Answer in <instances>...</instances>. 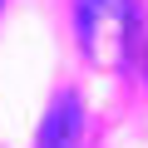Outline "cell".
<instances>
[{"instance_id":"6da1fadb","label":"cell","mask_w":148,"mask_h":148,"mask_svg":"<svg viewBox=\"0 0 148 148\" xmlns=\"http://www.w3.org/2000/svg\"><path fill=\"white\" fill-rule=\"evenodd\" d=\"M74 30H79V49L99 69H123L133 54L138 10L133 0H74Z\"/></svg>"},{"instance_id":"7a4b0ae2","label":"cell","mask_w":148,"mask_h":148,"mask_svg":"<svg viewBox=\"0 0 148 148\" xmlns=\"http://www.w3.org/2000/svg\"><path fill=\"white\" fill-rule=\"evenodd\" d=\"M79 133H84V109L74 94H59L40 123V138L35 148H79Z\"/></svg>"}]
</instances>
